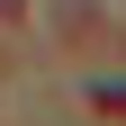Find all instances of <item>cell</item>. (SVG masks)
I'll list each match as a JSON object with an SVG mask.
<instances>
[{
  "mask_svg": "<svg viewBox=\"0 0 126 126\" xmlns=\"http://www.w3.org/2000/svg\"><path fill=\"white\" fill-rule=\"evenodd\" d=\"M90 99H99L108 117H126V81H99V90H90Z\"/></svg>",
  "mask_w": 126,
  "mask_h": 126,
  "instance_id": "cell-1",
  "label": "cell"
},
{
  "mask_svg": "<svg viewBox=\"0 0 126 126\" xmlns=\"http://www.w3.org/2000/svg\"><path fill=\"white\" fill-rule=\"evenodd\" d=\"M18 9H27V0H0V18H18Z\"/></svg>",
  "mask_w": 126,
  "mask_h": 126,
  "instance_id": "cell-2",
  "label": "cell"
}]
</instances>
